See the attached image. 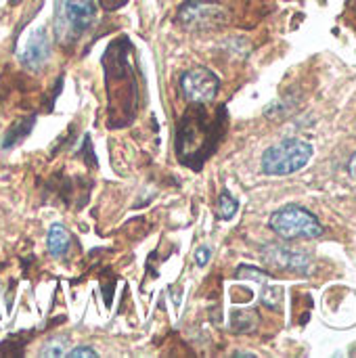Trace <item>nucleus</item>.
<instances>
[{"label":"nucleus","instance_id":"dca6fc26","mask_svg":"<svg viewBox=\"0 0 356 358\" xmlns=\"http://www.w3.org/2000/svg\"><path fill=\"white\" fill-rule=\"evenodd\" d=\"M262 302H264V306L277 310L279 304H281V289L279 287H266L264 294H262Z\"/></svg>","mask_w":356,"mask_h":358},{"label":"nucleus","instance_id":"a211bd4d","mask_svg":"<svg viewBox=\"0 0 356 358\" xmlns=\"http://www.w3.org/2000/svg\"><path fill=\"white\" fill-rule=\"evenodd\" d=\"M69 358H99V355L90 346H78L69 352Z\"/></svg>","mask_w":356,"mask_h":358},{"label":"nucleus","instance_id":"1a4fd4ad","mask_svg":"<svg viewBox=\"0 0 356 358\" xmlns=\"http://www.w3.org/2000/svg\"><path fill=\"white\" fill-rule=\"evenodd\" d=\"M65 21L73 36H80L94 21V4L92 0H65Z\"/></svg>","mask_w":356,"mask_h":358},{"label":"nucleus","instance_id":"aec40b11","mask_svg":"<svg viewBox=\"0 0 356 358\" xmlns=\"http://www.w3.org/2000/svg\"><path fill=\"white\" fill-rule=\"evenodd\" d=\"M235 357H239V358H254L256 355H252V352H235Z\"/></svg>","mask_w":356,"mask_h":358},{"label":"nucleus","instance_id":"f257e3e1","mask_svg":"<svg viewBox=\"0 0 356 358\" xmlns=\"http://www.w3.org/2000/svg\"><path fill=\"white\" fill-rule=\"evenodd\" d=\"M227 130V109L220 107L214 117H208L204 105H193L185 111L176 128V157L183 166L199 170L216 151Z\"/></svg>","mask_w":356,"mask_h":358},{"label":"nucleus","instance_id":"7ed1b4c3","mask_svg":"<svg viewBox=\"0 0 356 358\" xmlns=\"http://www.w3.org/2000/svg\"><path fill=\"white\" fill-rule=\"evenodd\" d=\"M313 155H315V149L308 141L283 138L281 143L269 147L262 153L260 168L266 176H290L306 168Z\"/></svg>","mask_w":356,"mask_h":358},{"label":"nucleus","instance_id":"2eb2a0df","mask_svg":"<svg viewBox=\"0 0 356 358\" xmlns=\"http://www.w3.org/2000/svg\"><path fill=\"white\" fill-rule=\"evenodd\" d=\"M258 325L256 313H235L233 315V329L239 334H248Z\"/></svg>","mask_w":356,"mask_h":358},{"label":"nucleus","instance_id":"423d86ee","mask_svg":"<svg viewBox=\"0 0 356 358\" xmlns=\"http://www.w3.org/2000/svg\"><path fill=\"white\" fill-rule=\"evenodd\" d=\"M178 86L185 101H189L191 105H208L216 99L220 80L210 67L195 65L180 76Z\"/></svg>","mask_w":356,"mask_h":358},{"label":"nucleus","instance_id":"6ab92c4d","mask_svg":"<svg viewBox=\"0 0 356 358\" xmlns=\"http://www.w3.org/2000/svg\"><path fill=\"white\" fill-rule=\"evenodd\" d=\"M346 168H348V174H350V176L356 180V151L350 155V159H348V166H346Z\"/></svg>","mask_w":356,"mask_h":358},{"label":"nucleus","instance_id":"9d476101","mask_svg":"<svg viewBox=\"0 0 356 358\" xmlns=\"http://www.w3.org/2000/svg\"><path fill=\"white\" fill-rule=\"evenodd\" d=\"M34 124H36V115H25V117H19L6 132H4V136H2V149H13L15 145H19L29 132H31V128H34Z\"/></svg>","mask_w":356,"mask_h":358},{"label":"nucleus","instance_id":"f3484780","mask_svg":"<svg viewBox=\"0 0 356 358\" xmlns=\"http://www.w3.org/2000/svg\"><path fill=\"white\" fill-rule=\"evenodd\" d=\"M210 258H212V250L208 248V245H201V248H197V252H195V264L197 266H206L208 262H210Z\"/></svg>","mask_w":356,"mask_h":358},{"label":"nucleus","instance_id":"4468645a","mask_svg":"<svg viewBox=\"0 0 356 358\" xmlns=\"http://www.w3.org/2000/svg\"><path fill=\"white\" fill-rule=\"evenodd\" d=\"M237 279H241V281L266 283V281H271V275H269L266 271L256 268V266H248V264H243V266H239V268H237Z\"/></svg>","mask_w":356,"mask_h":358},{"label":"nucleus","instance_id":"9b49d317","mask_svg":"<svg viewBox=\"0 0 356 358\" xmlns=\"http://www.w3.org/2000/svg\"><path fill=\"white\" fill-rule=\"evenodd\" d=\"M69 245H71V239H69V233L65 231L63 224H52L48 229V235H46V248L50 252L52 258H63L67 252H69Z\"/></svg>","mask_w":356,"mask_h":358},{"label":"nucleus","instance_id":"6e6552de","mask_svg":"<svg viewBox=\"0 0 356 358\" xmlns=\"http://www.w3.org/2000/svg\"><path fill=\"white\" fill-rule=\"evenodd\" d=\"M262 260L273 268L296 275H311L313 271V258L306 252H298L287 245H269L262 252Z\"/></svg>","mask_w":356,"mask_h":358},{"label":"nucleus","instance_id":"f8f14e48","mask_svg":"<svg viewBox=\"0 0 356 358\" xmlns=\"http://www.w3.org/2000/svg\"><path fill=\"white\" fill-rule=\"evenodd\" d=\"M239 210V201L225 189L220 195H218V218L222 220H231Z\"/></svg>","mask_w":356,"mask_h":358},{"label":"nucleus","instance_id":"39448f33","mask_svg":"<svg viewBox=\"0 0 356 358\" xmlns=\"http://www.w3.org/2000/svg\"><path fill=\"white\" fill-rule=\"evenodd\" d=\"M178 23L193 31H210L229 23V10L210 0H187L178 8Z\"/></svg>","mask_w":356,"mask_h":358},{"label":"nucleus","instance_id":"0eeeda50","mask_svg":"<svg viewBox=\"0 0 356 358\" xmlns=\"http://www.w3.org/2000/svg\"><path fill=\"white\" fill-rule=\"evenodd\" d=\"M50 52H52V44H50L48 31L44 27H36V29H31L25 36V40H23L17 57H19V63L25 69L40 71L48 63Z\"/></svg>","mask_w":356,"mask_h":358},{"label":"nucleus","instance_id":"ddd939ff","mask_svg":"<svg viewBox=\"0 0 356 358\" xmlns=\"http://www.w3.org/2000/svg\"><path fill=\"white\" fill-rule=\"evenodd\" d=\"M67 344H69V338H67V336H55V338H50V340L42 346L40 357H48V358L63 357V355H65Z\"/></svg>","mask_w":356,"mask_h":358},{"label":"nucleus","instance_id":"f03ea898","mask_svg":"<svg viewBox=\"0 0 356 358\" xmlns=\"http://www.w3.org/2000/svg\"><path fill=\"white\" fill-rule=\"evenodd\" d=\"M128 55H130L128 38L113 40L103 55L105 86L118 84V88L107 90L111 128L128 126L134 120V113L138 109V82H136L134 67Z\"/></svg>","mask_w":356,"mask_h":358},{"label":"nucleus","instance_id":"20e7f679","mask_svg":"<svg viewBox=\"0 0 356 358\" xmlns=\"http://www.w3.org/2000/svg\"><path fill=\"white\" fill-rule=\"evenodd\" d=\"M269 227L273 233H277L281 239L294 241V239H317L325 233L321 220L302 206H285L279 208L271 220Z\"/></svg>","mask_w":356,"mask_h":358}]
</instances>
